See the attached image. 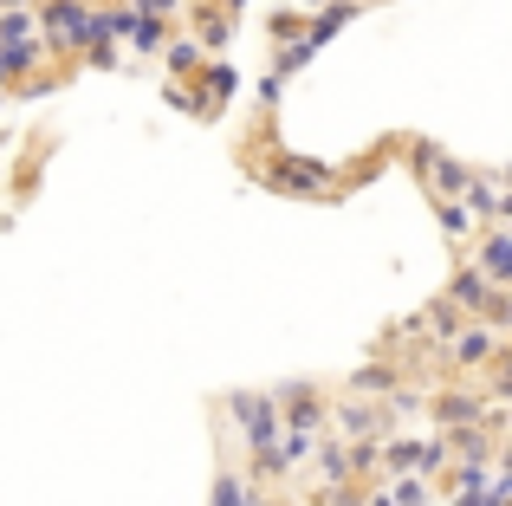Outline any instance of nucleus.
<instances>
[{"label": "nucleus", "mask_w": 512, "mask_h": 506, "mask_svg": "<svg viewBox=\"0 0 512 506\" xmlns=\"http://www.w3.org/2000/svg\"><path fill=\"white\" fill-rule=\"evenodd\" d=\"M273 182L279 189H299V195H331V169L325 163H292L286 156V163L273 169Z\"/></svg>", "instance_id": "2"}, {"label": "nucleus", "mask_w": 512, "mask_h": 506, "mask_svg": "<svg viewBox=\"0 0 512 506\" xmlns=\"http://www.w3.org/2000/svg\"><path fill=\"white\" fill-rule=\"evenodd\" d=\"M500 338H506V331H493L487 318H480V325H467V331H454V338H448V357L461 370H487L493 351H500Z\"/></svg>", "instance_id": "1"}, {"label": "nucleus", "mask_w": 512, "mask_h": 506, "mask_svg": "<svg viewBox=\"0 0 512 506\" xmlns=\"http://www.w3.org/2000/svg\"><path fill=\"white\" fill-rule=\"evenodd\" d=\"M175 7H182V0H137V13H150V20L156 13H175Z\"/></svg>", "instance_id": "5"}, {"label": "nucleus", "mask_w": 512, "mask_h": 506, "mask_svg": "<svg viewBox=\"0 0 512 506\" xmlns=\"http://www.w3.org/2000/svg\"><path fill=\"white\" fill-rule=\"evenodd\" d=\"M195 59H201V52H195V39H175V52H169V65H175V72H188Z\"/></svg>", "instance_id": "4"}, {"label": "nucleus", "mask_w": 512, "mask_h": 506, "mask_svg": "<svg viewBox=\"0 0 512 506\" xmlns=\"http://www.w3.org/2000/svg\"><path fill=\"white\" fill-rule=\"evenodd\" d=\"M0 7H20V0H0Z\"/></svg>", "instance_id": "6"}, {"label": "nucleus", "mask_w": 512, "mask_h": 506, "mask_svg": "<svg viewBox=\"0 0 512 506\" xmlns=\"http://www.w3.org/2000/svg\"><path fill=\"white\" fill-rule=\"evenodd\" d=\"M480 273H487L493 286H512V234L506 228L480 241Z\"/></svg>", "instance_id": "3"}]
</instances>
